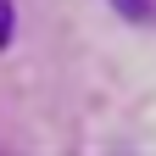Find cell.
<instances>
[{
	"label": "cell",
	"instance_id": "cell-1",
	"mask_svg": "<svg viewBox=\"0 0 156 156\" xmlns=\"http://www.w3.org/2000/svg\"><path fill=\"white\" fill-rule=\"evenodd\" d=\"M117 17H128V23H151L156 17V0H112Z\"/></svg>",
	"mask_w": 156,
	"mask_h": 156
},
{
	"label": "cell",
	"instance_id": "cell-2",
	"mask_svg": "<svg viewBox=\"0 0 156 156\" xmlns=\"http://www.w3.org/2000/svg\"><path fill=\"white\" fill-rule=\"evenodd\" d=\"M11 34H17V11L11 0H0V45H11Z\"/></svg>",
	"mask_w": 156,
	"mask_h": 156
}]
</instances>
